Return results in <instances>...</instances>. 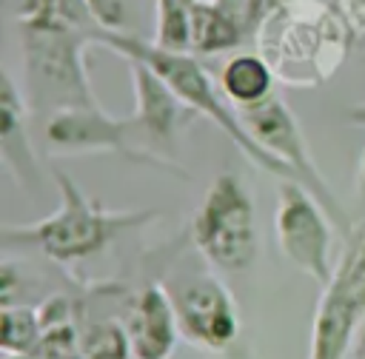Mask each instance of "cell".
<instances>
[{
    "instance_id": "cb8c5ba5",
    "label": "cell",
    "mask_w": 365,
    "mask_h": 359,
    "mask_svg": "<svg viewBox=\"0 0 365 359\" xmlns=\"http://www.w3.org/2000/svg\"><path fill=\"white\" fill-rule=\"evenodd\" d=\"M6 359H26V356H6Z\"/></svg>"
},
{
    "instance_id": "d6986e66",
    "label": "cell",
    "mask_w": 365,
    "mask_h": 359,
    "mask_svg": "<svg viewBox=\"0 0 365 359\" xmlns=\"http://www.w3.org/2000/svg\"><path fill=\"white\" fill-rule=\"evenodd\" d=\"M339 20L345 23L354 43H365V0H334L331 3Z\"/></svg>"
},
{
    "instance_id": "ffe728a7",
    "label": "cell",
    "mask_w": 365,
    "mask_h": 359,
    "mask_svg": "<svg viewBox=\"0 0 365 359\" xmlns=\"http://www.w3.org/2000/svg\"><path fill=\"white\" fill-rule=\"evenodd\" d=\"M285 3H291V0H248V34H251V40L259 31V26L265 20H271Z\"/></svg>"
},
{
    "instance_id": "4fadbf2b",
    "label": "cell",
    "mask_w": 365,
    "mask_h": 359,
    "mask_svg": "<svg viewBox=\"0 0 365 359\" xmlns=\"http://www.w3.org/2000/svg\"><path fill=\"white\" fill-rule=\"evenodd\" d=\"M248 26L240 14L225 9L217 0H197L191 6V51L197 54H222L245 43Z\"/></svg>"
},
{
    "instance_id": "7a4b0ae2",
    "label": "cell",
    "mask_w": 365,
    "mask_h": 359,
    "mask_svg": "<svg viewBox=\"0 0 365 359\" xmlns=\"http://www.w3.org/2000/svg\"><path fill=\"white\" fill-rule=\"evenodd\" d=\"M97 46L120 54L123 60L145 63L157 77H163L168 83V88L188 108H194L200 117H208L220 131H225L228 140L240 148V154H245L257 168H262L279 180H297L294 171L282 160H277L271 151H265L254 140V134L242 125L240 111L222 100L214 80L208 77V71L191 51H171V48H163L154 40H143L131 31H97Z\"/></svg>"
},
{
    "instance_id": "9a60e30c",
    "label": "cell",
    "mask_w": 365,
    "mask_h": 359,
    "mask_svg": "<svg viewBox=\"0 0 365 359\" xmlns=\"http://www.w3.org/2000/svg\"><path fill=\"white\" fill-rule=\"evenodd\" d=\"M43 336L40 316L23 305H3L0 313V345L6 356H29L37 350Z\"/></svg>"
},
{
    "instance_id": "7c38bea8",
    "label": "cell",
    "mask_w": 365,
    "mask_h": 359,
    "mask_svg": "<svg viewBox=\"0 0 365 359\" xmlns=\"http://www.w3.org/2000/svg\"><path fill=\"white\" fill-rule=\"evenodd\" d=\"M125 331L134 359H168L180 333L171 293H165L160 285H148L137 296Z\"/></svg>"
},
{
    "instance_id": "9c48e42d",
    "label": "cell",
    "mask_w": 365,
    "mask_h": 359,
    "mask_svg": "<svg viewBox=\"0 0 365 359\" xmlns=\"http://www.w3.org/2000/svg\"><path fill=\"white\" fill-rule=\"evenodd\" d=\"M128 63V77H131V91H134V131H137V145L154 157L171 160L177 154L182 131L200 117L194 108H188L163 77H157L145 63L140 60H125ZM174 162V160H171Z\"/></svg>"
},
{
    "instance_id": "2e32d148",
    "label": "cell",
    "mask_w": 365,
    "mask_h": 359,
    "mask_svg": "<svg viewBox=\"0 0 365 359\" xmlns=\"http://www.w3.org/2000/svg\"><path fill=\"white\" fill-rule=\"evenodd\" d=\"M197 0H154V43L171 51H191V6Z\"/></svg>"
},
{
    "instance_id": "8992f818",
    "label": "cell",
    "mask_w": 365,
    "mask_h": 359,
    "mask_svg": "<svg viewBox=\"0 0 365 359\" xmlns=\"http://www.w3.org/2000/svg\"><path fill=\"white\" fill-rule=\"evenodd\" d=\"M334 219L311 188L299 180H279L277 208H274V234L282 256L305 271L314 282L325 285L334 276L331 242Z\"/></svg>"
},
{
    "instance_id": "ac0fdd59",
    "label": "cell",
    "mask_w": 365,
    "mask_h": 359,
    "mask_svg": "<svg viewBox=\"0 0 365 359\" xmlns=\"http://www.w3.org/2000/svg\"><path fill=\"white\" fill-rule=\"evenodd\" d=\"M100 31H128V0H86Z\"/></svg>"
},
{
    "instance_id": "30bf717a",
    "label": "cell",
    "mask_w": 365,
    "mask_h": 359,
    "mask_svg": "<svg viewBox=\"0 0 365 359\" xmlns=\"http://www.w3.org/2000/svg\"><path fill=\"white\" fill-rule=\"evenodd\" d=\"M180 331L205 350H225L240 333V316L231 293L214 276H194L171 293Z\"/></svg>"
},
{
    "instance_id": "e0dca14e",
    "label": "cell",
    "mask_w": 365,
    "mask_h": 359,
    "mask_svg": "<svg viewBox=\"0 0 365 359\" xmlns=\"http://www.w3.org/2000/svg\"><path fill=\"white\" fill-rule=\"evenodd\" d=\"M80 350L86 359H128V353H131L128 331L114 322L94 325L80 339Z\"/></svg>"
},
{
    "instance_id": "7402d4cb",
    "label": "cell",
    "mask_w": 365,
    "mask_h": 359,
    "mask_svg": "<svg viewBox=\"0 0 365 359\" xmlns=\"http://www.w3.org/2000/svg\"><path fill=\"white\" fill-rule=\"evenodd\" d=\"M345 117H348V123H354V125H365V103L351 105V108L345 111Z\"/></svg>"
},
{
    "instance_id": "603a6c76",
    "label": "cell",
    "mask_w": 365,
    "mask_h": 359,
    "mask_svg": "<svg viewBox=\"0 0 365 359\" xmlns=\"http://www.w3.org/2000/svg\"><path fill=\"white\" fill-rule=\"evenodd\" d=\"M359 171H362V180H365V151H362V160H359Z\"/></svg>"
},
{
    "instance_id": "3957f363",
    "label": "cell",
    "mask_w": 365,
    "mask_h": 359,
    "mask_svg": "<svg viewBox=\"0 0 365 359\" xmlns=\"http://www.w3.org/2000/svg\"><path fill=\"white\" fill-rule=\"evenodd\" d=\"M60 205L51 217L34 222V225H6L3 228V248L29 245L43 251L46 256L57 262H74L86 259L91 254H100L117 234L140 228L157 217V211L140 208V211H106L97 202H91L80 185L60 168H54Z\"/></svg>"
},
{
    "instance_id": "277c9868",
    "label": "cell",
    "mask_w": 365,
    "mask_h": 359,
    "mask_svg": "<svg viewBox=\"0 0 365 359\" xmlns=\"http://www.w3.org/2000/svg\"><path fill=\"white\" fill-rule=\"evenodd\" d=\"M191 239L222 274H242L257 259L254 199L234 171H222L211 180L191 217Z\"/></svg>"
},
{
    "instance_id": "5bb4252c",
    "label": "cell",
    "mask_w": 365,
    "mask_h": 359,
    "mask_svg": "<svg viewBox=\"0 0 365 359\" xmlns=\"http://www.w3.org/2000/svg\"><path fill=\"white\" fill-rule=\"evenodd\" d=\"M277 71L265 54L240 51L220 68V88L234 108H248L274 94Z\"/></svg>"
},
{
    "instance_id": "8fae6325",
    "label": "cell",
    "mask_w": 365,
    "mask_h": 359,
    "mask_svg": "<svg viewBox=\"0 0 365 359\" xmlns=\"http://www.w3.org/2000/svg\"><path fill=\"white\" fill-rule=\"evenodd\" d=\"M0 157L29 194L40 188L43 174L26 131V100L9 68L0 71Z\"/></svg>"
},
{
    "instance_id": "52a82bcc",
    "label": "cell",
    "mask_w": 365,
    "mask_h": 359,
    "mask_svg": "<svg viewBox=\"0 0 365 359\" xmlns=\"http://www.w3.org/2000/svg\"><path fill=\"white\" fill-rule=\"evenodd\" d=\"M46 145L51 154H97L111 151L128 162L151 165L177 177H188L171 160L154 157L137 145V131L131 117H108L100 105L91 108H63L46 120Z\"/></svg>"
},
{
    "instance_id": "44dd1931",
    "label": "cell",
    "mask_w": 365,
    "mask_h": 359,
    "mask_svg": "<svg viewBox=\"0 0 365 359\" xmlns=\"http://www.w3.org/2000/svg\"><path fill=\"white\" fill-rule=\"evenodd\" d=\"M351 359H365V322L359 325L356 336H354V345H351Z\"/></svg>"
},
{
    "instance_id": "5b68a950",
    "label": "cell",
    "mask_w": 365,
    "mask_h": 359,
    "mask_svg": "<svg viewBox=\"0 0 365 359\" xmlns=\"http://www.w3.org/2000/svg\"><path fill=\"white\" fill-rule=\"evenodd\" d=\"M365 322V231L348 236V248L322 285L314 313L308 359H345Z\"/></svg>"
},
{
    "instance_id": "6da1fadb",
    "label": "cell",
    "mask_w": 365,
    "mask_h": 359,
    "mask_svg": "<svg viewBox=\"0 0 365 359\" xmlns=\"http://www.w3.org/2000/svg\"><path fill=\"white\" fill-rule=\"evenodd\" d=\"M14 23L23 46L26 100L37 114L100 105L86 51L97 43V20L86 0H20Z\"/></svg>"
},
{
    "instance_id": "ba28073f",
    "label": "cell",
    "mask_w": 365,
    "mask_h": 359,
    "mask_svg": "<svg viewBox=\"0 0 365 359\" xmlns=\"http://www.w3.org/2000/svg\"><path fill=\"white\" fill-rule=\"evenodd\" d=\"M237 111H240L242 125L254 134V140L265 151H271L277 160H282L294 171V177L305 188H311L317 194V199L325 205V211L331 214L334 225L342 228V234H351V219L342 211V205L336 202V197L331 194V188H328L325 177L319 174V168L314 165V157H311L308 142L302 137V128H299L294 111L288 108V103L279 94H271L262 103L248 105V108H237Z\"/></svg>"
}]
</instances>
